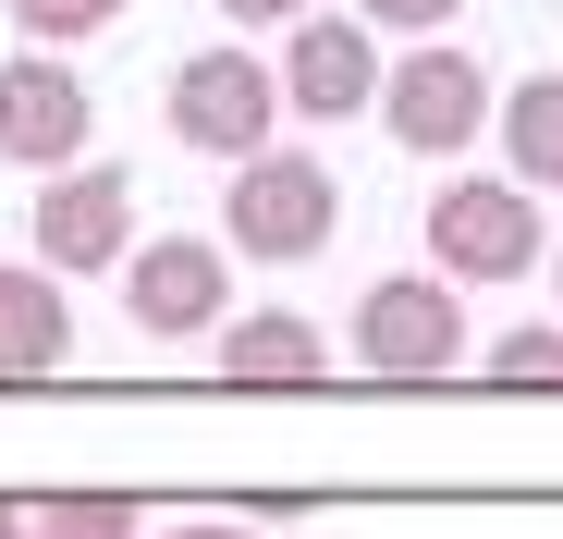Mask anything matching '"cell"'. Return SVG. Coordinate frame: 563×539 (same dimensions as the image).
<instances>
[{
    "label": "cell",
    "mask_w": 563,
    "mask_h": 539,
    "mask_svg": "<svg viewBox=\"0 0 563 539\" xmlns=\"http://www.w3.org/2000/svg\"><path fill=\"white\" fill-rule=\"evenodd\" d=\"M331 233H343V185H331L319 147H257V160H233V197H221V245H233V257L295 270V257H331Z\"/></svg>",
    "instance_id": "1"
},
{
    "label": "cell",
    "mask_w": 563,
    "mask_h": 539,
    "mask_svg": "<svg viewBox=\"0 0 563 539\" xmlns=\"http://www.w3.org/2000/svg\"><path fill=\"white\" fill-rule=\"evenodd\" d=\"M490 62L478 50H441V37H417V50H393L380 62V135L405 147V160H465V147H490Z\"/></svg>",
    "instance_id": "2"
},
{
    "label": "cell",
    "mask_w": 563,
    "mask_h": 539,
    "mask_svg": "<svg viewBox=\"0 0 563 539\" xmlns=\"http://www.w3.org/2000/svg\"><path fill=\"white\" fill-rule=\"evenodd\" d=\"M527 257H551V233H539V197L515 172H453V185H429V270L453 295L465 283H527Z\"/></svg>",
    "instance_id": "3"
},
{
    "label": "cell",
    "mask_w": 563,
    "mask_h": 539,
    "mask_svg": "<svg viewBox=\"0 0 563 539\" xmlns=\"http://www.w3.org/2000/svg\"><path fill=\"white\" fill-rule=\"evenodd\" d=\"M343 343H355V369H380V381H453L478 331H465V295L441 270H380V283L355 295Z\"/></svg>",
    "instance_id": "4"
},
{
    "label": "cell",
    "mask_w": 563,
    "mask_h": 539,
    "mask_svg": "<svg viewBox=\"0 0 563 539\" xmlns=\"http://www.w3.org/2000/svg\"><path fill=\"white\" fill-rule=\"evenodd\" d=\"M159 123H172V147H197V160L233 172V160H257L282 135V86H269L257 50H184L172 86H159Z\"/></svg>",
    "instance_id": "5"
},
{
    "label": "cell",
    "mask_w": 563,
    "mask_h": 539,
    "mask_svg": "<svg viewBox=\"0 0 563 539\" xmlns=\"http://www.w3.org/2000/svg\"><path fill=\"white\" fill-rule=\"evenodd\" d=\"M123 319L147 343H209L233 319V245L221 233H147L123 257Z\"/></svg>",
    "instance_id": "6"
},
{
    "label": "cell",
    "mask_w": 563,
    "mask_h": 539,
    "mask_svg": "<svg viewBox=\"0 0 563 539\" xmlns=\"http://www.w3.org/2000/svg\"><path fill=\"white\" fill-rule=\"evenodd\" d=\"M25 245H37V270H62V283L123 270V257H135V172H111V160L49 172L37 209H25Z\"/></svg>",
    "instance_id": "7"
},
{
    "label": "cell",
    "mask_w": 563,
    "mask_h": 539,
    "mask_svg": "<svg viewBox=\"0 0 563 539\" xmlns=\"http://www.w3.org/2000/svg\"><path fill=\"white\" fill-rule=\"evenodd\" d=\"M380 37H367L355 13H307V25H282V62H269V86H282V111L295 123H355V111H380Z\"/></svg>",
    "instance_id": "8"
},
{
    "label": "cell",
    "mask_w": 563,
    "mask_h": 539,
    "mask_svg": "<svg viewBox=\"0 0 563 539\" xmlns=\"http://www.w3.org/2000/svg\"><path fill=\"white\" fill-rule=\"evenodd\" d=\"M86 135H99V99H86V74L62 50H13L0 62V160H25L49 185V172L86 160Z\"/></svg>",
    "instance_id": "9"
},
{
    "label": "cell",
    "mask_w": 563,
    "mask_h": 539,
    "mask_svg": "<svg viewBox=\"0 0 563 539\" xmlns=\"http://www.w3.org/2000/svg\"><path fill=\"white\" fill-rule=\"evenodd\" d=\"M221 381H245V393H319L331 381V331L307 307H245V319H221Z\"/></svg>",
    "instance_id": "10"
},
{
    "label": "cell",
    "mask_w": 563,
    "mask_h": 539,
    "mask_svg": "<svg viewBox=\"0 0 563 539\" xmlns=\"http://www.w3.org/2000/svg\"><path fill=\"white\" fill-rule=\"evenodd\" d=\"M74 355V295H62V270H37V257H0V381H49Z\"/></svg>",
    "instance_id": "11"
},
{
    "label": "cell",
    "mask_w": 563,
    "mask_h": 539,
    "mask_svg": "<svg viewBox=\"0 0 563 539\" xmlns=\"http://www.w3.org/2000/svg\"><path fill=\"white\" fill-rule=\"evenodd\" d=\"M490 135H503V172L527 197H563V74H515L490 99Z\"/></svg>",
    "instance_id": "12"
},
{
    "label": "cell",
    "mask_w": 563,
    "mask_h": 539,
    "mask_svg": "<svg viewBox=\"0 0 563 539\" xmlns=\"http://www.w3.org/2000/svg\"><path fill=\"white\" fill-rule=\"evenodd\" d=\"M0 539H135V491H0Z\"/></svg>",
    "instance_id": "13"
},
{
    "label": "cell",
    "mask_w": 563,
    "mask_h": 539,
    "mask_svg": "<svg viewBox=\"0 0 563 539\" xmlns=\"http://www.w3.org/2000/svg\"><path fill=\"white\" fill-rule=\"evenodd\" d=\"M123 0H13V37L25 50H74V37H111Z\"/></svg>",
    "instance_id": "14"
},
{
    "label": "cell",
    "mask_w": 563,
    "mask_h": 539,
    "mask_svg": "<svg viewBox=\"0 0 563 539\" xmlns=\"http://www.w3.org/2000/svg\"><path fill=\"white\" fill-rule=\"evenodd\" d=\"M490 381L503 393H563V331H503L490 343Z\"/></svg>",
    "instance_id": "15"
},
{
    "label": "cell",
    "mask_w": 563,
    "mask_h": 539,
    "mask_svg": "<svg viewBox=\"0 0 563 539\" xmlns=\"http://www.w3.org/2000/svg\"><path fill=\"white\" fill-rule=\"evenodd\" d=\"M453 13H465V0H355L367 37H453Z\"/></svg>",
    "instance_id": "16"
},
{
    "label": "cell",
    "mask_w": 563,
    "mask_h": 539,
    "mask_svg": "<svg viewBox=\"0 0 563 539\" xmlns=\"http://www.w3.org/2000/svg\"><path fill=\"white\" fill-rule=\"evenodd\" d=\"M319 0H221V25H307Z\"/></svg>",
    "instance_id": "17"
},
{
    "label": "cell",
    "mask_w": 563,
    "mask_h": 539,
    "mask_svg": "<svg viewBox=\"0 0 563 539\" xmlns=\"http://www.w3.org/2000/svg\"><path fill=\"white\" fill-rule=\"evenodd\" d=\"M159 539H257V527H221V515H197V527H159Z\"/></svg>",
    "instance_id": "18"
},
{
    "label": "cell",
    "mask_w": 563,
    "mask_h": 539,
    "mask_svg": "<svg viewBox=\"0 0 563 539\" xmlns=\"http://www.w3.org/2000/svg\"><path fill=\"white\" fill-rule=\"evenodd\" d=\"M551 295H563V233H551Z\"/></svg>",
    "instance_id": "19"
}]
</instances>
